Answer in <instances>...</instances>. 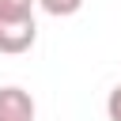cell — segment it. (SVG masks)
Masks as SVG:
<instances>
[{
	"mask_svg": "<svg viewBox=\"0 0 121 121\" xmlns=\"http://www.w3.org/2000/svg\"><path fill=\"white\" fill-rule=\"evenodd\" d=\"M0 121H34V98L23 87H0Z\"/></svg>",
	"mask_w": 121,
	"mask_h": 121,
	"instance_id": "cell-2",
	"label": "cell"
},
{
	"mask_svg": "<svg viewBox=\"0 0 121 121\" xmlns=\"http://www.w3.org/2000/svg\"><path fill=\"white\" fill-rule=\"evenodd\" d=\"M38 0H0V19H30Z\"/></svg>",
	"mask_w": 121,
	"mask_h": 121,
	"instance_id": "cell-3",
	"label": "cell"
},
{
	"mask_svg": "<svg viewBox=\"0 0 121 121\" xmlns=\"http://www.w3.org/2000/svg\"><path fill=\"white\" fill-rule=\"evenodd\" d=\"M106 113H110V121H121V83L110 91V98H106Z\"/></svg>",
	"mask_w": 121,
	"mask_h": 121,
	"instance_id": "cell-5",
	"label": "cell"
},
{
	"mask_svg": "<svg viewBox=\"0 0 121 121\" xmlns=\"http://www.w3.org/2000/svg\"><path fill=\"white\" fill-rule=\"evenodd\" d=\"M38 38V23L34 15L30 19H0V53L15 57V53H26Z\"/></svg>",
	"mask_w": 121,
	"mask_h": 121,
	"instance_id": "cell-1",
	"label": "cell"
},
{
	"mask_svg": "<svg viewBox=\"0 0 121 121\" xmlns=\"http://www.w3.org/2000/svg\"><path fill=\"white\" fill-rule=\"evenodd\" d=\"M38 8L45 11V15H76L79 8H83V0H38Z\"/></svg>",
	"mask_w": 121,
	"mask_h": 121,
	"instance_id": "cell-4",
	"label": "cell"
}]
</instances>
